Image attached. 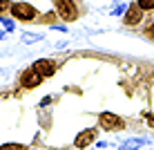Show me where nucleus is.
<instances>
[{"label":"nucleus","instance_id":"nucleus-3","mask_svg":"<svg viewBox=\"0 0 154 150\" xmlns=\"http://www.w3.org/2000/svg\"><path fill=\"white\" fill-rule=\"evenodd\" d=\"M36 14L38 11H36L31 5H27V2H14L11 5V16L16 20H34Z\"/></svg>","mask_w":154,"mask_h":150},{"label":"nucleus","instance_id":"nucleus-9","mask_svg":"<svg viewBox=\"0 0 154 150\" xmlns=\"http://www.w3.org/2000/svg\"><path fill=\"white\" fill-rule=\"evenodd\" d=\"M0 150H29L25 143H2Z\"/></svg>","mask_w":154,"mask_h":150},{"label":"nucleus","instance_id":"nucleus-15","mask_svg":"<svg viewBox=\"0 0 154 150\" xmlns=\"http://www.w3.org/2000/svg\"><path fill=\"white\" fill-rule=\"evenodd\" d=\"M147 34H150V36H154V23H150V25H147Z\"/></svg>","mask_w":154,"mask_h":150},{"label":"nucleus","instance_id":"nucleus-1","mask_svg":"<svg viewBox=\"0 0 154 150\" xmlns=\"http://www.w3.org/2000/svg\"><path fill=\"white\" fill-rule=\"evenodd\" d=\"M54 7L58 16H60L63 20H67V23H72V20L78 18V11H76V5L72 2V0H54Z\"/></svg>","mask_w":154,"mask_h":150},{"label":"nucleus","instance_id":"nucleus-2","mask_svg":"<svg viewBox=\"0 0 154 150\" xmlns=\"http://www.w3.org/2000/svg\"><path fill=\"white\" fill-rule=\"evenodd\" d=\"M98 126L103 128V130H121V128H125V121L121 119V116L112 114V112H100Z\"/></svg>","mask_w":154,"mask_h":150},{"label":"nucleus","instance_id":"nucleus-11","mask_svg":"<svg viewBox=\"0 0 154 150\" xmlns=\"http://www.w3.org/2000/svg\"><path fill=\"white\" fill-rule=\"evenodd\" d=\"M0 23L5 25V29H7V31H14V27H16V23L11 18H7V16H0Z\"/></svg>","mask_w":154,"mask_h":150},{"label":"nucleus","instance_id":"nucleus-14","mask_svg":"<svg viewBox=\"0 0 154 150\" xmlns=\"http://www.w3.org/2000/svg\"><path fill=\"white\" fill-rule=\"evenodd\" d=\"M125 11H127V5H121V7H116L112 14H114V16H121V14H125Z\"/></svg>","mask_w":154,"mask_h":150},{"label":"nucleus","instance_id":"nucleus-8","mask_svg":"<svg viewBox=\"0 0 154 150\" xmlns=\"http://www.w3.org/2000/svg\"><path fill=\"white\" fill-rule=\"evenodd\" d=\"M145 143H147V139H127L119 150H139V148L145 146Z\"/></svg>","mask_w":154,"mask_h":150},{"label":"nucleus","instance_id":"nucleus-5","mask_svg":"<svg viewBox=\"0 0 154 150\" xmlns=\"http://www.w3.org/2000/svg\"><path fill=\"white\" fill-rule=\"evenodd\" d=\"M34 69L40 74L42 78H45V76H51V74L56 72V63H54V61H49V58H40V61H36V63H34Z\"/></svg>","mask_w":154,"mask_h":150},{"label":"nucleus","instance_id":"nucleus-16","mask_svg":"<svg viewBox=\"0 0 154 150\" xmlns=\"http://www.w3.org/2000/svg\"><path fill=\"white\" fill-rule=\"evenodd\" d=\"M147 121H150V126H154V114H147Z\"/></svg>","mask_w":154,"mask_h":150},{"label":"nucleus","instance_id":"nucleus-12","mask_svg":"<svg viewBox=\"0 0 154 150\" xmlns=\"http://www.w3.org/2000/svg\"><path fill=\"white\" fill-rule=\"evenodd\" d=\"M42 40V34H23V43H36Z\"/></svg>","mask_w":154,"mask_h":150},{"label":"nucleus","instance_id":"nucleus-13","mask_svg":"<svg viewBox=\"0 0 154 150\" xmlns=\"http://www.w3.org/2000/svg\"><path fill=\"white\" fill-rule=\"evenodd\" d=\"M5 11H11V2H9V0H0V16Z\"/></svg>","mask_w":154,"mask_h":150},{"label":"nucleus","instance_id":"nucleus-4","mask_svg":"<svg viewBox=\"0 0 154 150\" xmlns=\"http://www.w3.org/2000/svg\"><path fill=\"white\" fill-rule=\"evenodd\" d=\"M40 83H42V76H40L38 72H36L34 67L27 69V72L20 76V85H23V88H38Z\"/></svg>","mask_w":154,"mask_h":150},{"label":"nucleus","instance_id":"nucleus-6","mask_svg":"<svg viewBox=\"0 0 154 150\" xmlns=\"http://www.w3.org/2000/svg\"><path fill=\"white\" fill-rule=\"evenodd\" d=\"M94 139H96V130H94V128H87V130H83V132H78V135H76L74 146H76V148H87Z\"/></svg>","mask_w":154,"mask_h":150},{"label":"nucleus","instance_id":"nucleus-17","mask_svg":"<svg viewBox=\"0 0 154 150\" xmlns=\"http://www.w3.org/2000/svg\"><path fill=\"white\" fill-rule=\"evenodd\" d=\"M0 38H5V31H0Z\"/></svg>","mask_w":154,"mask_h":150},{"label":"nucleus","instance_id":"nucleus-10","mask_svg":"<svg viewBox=\"0 0 154 150\" xmlns=\"http://www.w3.org/2000/svg\"><path fill=\"white\" fill-rule=\"evenodd\" d=\"M136 5H139L141 11H152V9H154V0H139Z\"/></svg>","mask_w":154,"mask_h":150},{"label":"nucleus","instance_id":"nucleus-7","mask_svg":"<svg viewBox=\"0 0 154 150\" xmlns=\"http://www.w3.org/2000/svg\"><path fill=\"white\" fill-rule=\"evenodd\" d=\"M141 18H143V11L139 9V5H130V7H127V11H125V16H123L125 25H136Z\"/></svg>","mask_w":154,"mask_h":150}]
</instances>
